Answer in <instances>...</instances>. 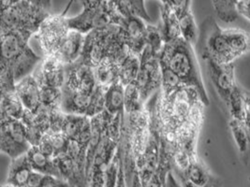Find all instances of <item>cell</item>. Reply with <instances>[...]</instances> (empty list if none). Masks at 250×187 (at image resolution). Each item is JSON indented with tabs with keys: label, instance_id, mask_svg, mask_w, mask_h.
<instances>
[{
	"label": "cell",
	"instance_id": "cell-12",
	"mask_svg": "<svg viewBox=\"0 0 250 187\" xmlns=\"http://www.w3.org/2000/svg\"><path fill=\"white\" fill-rule=\"evenodd\" d=\"M33 76L40 86L62 89L66 80V65L55 56H44Z\"/></svg>",
	"mask_w": 250,
	"mask_h": 187
},
{
	"label": "cell",
	"instance_id": "cell-34",
	"mask_svg": "<svg viewBox=\"0 0 250 187\" xmlns=\"http://www.w3.org/2000/svg\"><path fill=\"white\" fill-rule=\"evenodd\" d=\"M146 103L143 101L136 82H131L125 87V112H131L140 111L145 108Z\"/></svg>",
	"mask_w": 250,
	"mask_h": 187
},
{
	"label": "cell",
	"instance_id": "cell-28",
	"mask_svg": "<svg viewBox=\"0 0 250 187\" xmlns=\"http://www.w3.org/2000/svg\"><path fill=\"white\" fill-rule=\"evenodd\" d=\"M229 127L239 152L243 155H248L250 152V138L244 123L239 120L230 119Z\"/></svg>",
	"mask_w": 250,
	"mask_h": 187
},
{
	"label": "cell",
	"instance_id": "cell-26",
	"mask_svg": "<svg viewBox=\"0 0 250 187\" xmlns=\"http://www.w3.org/2000/svg\"><path fill=\"white\" fill-rule=\"evenodd\" d=\"M140 56L128 52L125 57L120 61L119 70V82L124 86L135 82L140 70Z\"/></svg>",
	"mask_w": 250,
	"mask_h": 187
},
{
	"label": "cell",
	"instance_id": "cell-6",
	"mask_svg": "<svg viewBox=\"0 0 250 187\" xmlns=\"http://www.w3.org/2000/svg\"><path fill=\"white\" fill-rule=\"evenodd\" d=\"M123 19L124 17L115 10L113 3H100L83 6V12L68 18V23L71 30L86 35L94 29L110 23L122 24Z\"/></svg>",
	"mask_w": 250,
	"mask_h": 187
},
{
	"label": "cell",
	"instance_id": "cell-14",
	"mask_svg": "<svg viewBox=\"0 0 250 187\" xmlns=\"http://www.w3.org/2000/svg\"><path fill=\"white\" fill-rule=\"evenodd\" d=\"M60 178L71 187H88L85 171L68 153H63L55 158Z\"/></svg>",
	"mask_w": 250,
	"mask_h": 187
},
{
	"label": "cell",
	"instance_id": "cell-2",
	"mask_svg": "<svg viewBox=\"0 0 250 187\" xmlns=\"http://www.w3.org/2000/svg\"><path fill=\"white\" fill-rule=\"evenodd\" d=\"M127 53L124 27L118 23H110L85 35L78 62L94 69L103 59L112 57L121 61Z\"/></svg>",
	"mask_w": 250,
	"mask_h": 187
},
{
	"label": "cell",
	"instance_id": "cell-40",
	"mask_svg": "<svg viewBox=\"0 0 250 187\" xmlns=\"http://www.w3.org/2000/svg\"><path fill=\"white\" fill-rule=\"evenodd\" d=\"M178 181H179V180H178ZM179 182L181 183L183 187H222L221 181H220L217 177L214 175L212 176V178L210 179V181H209L205 186H203V187H196V186H194L192 184H190L189 182L185 181V180L179 181Z\"/></svg>",
	"mask_w": 250,
	"mask_h": 187
},
{
	"label": "cell",
	"instance_id": "cell-19",
	"mask_svg": "<svg viewBox=\"0 0 250 187\" xmlns=\"http://www.w3.org/2000/svg\"><path fill=\"white\" fill-rule=\"evenodd\" d=\"M160 13L161 23L159 24V28L164 43L182 37L178 17L171 8L166 4H162V6H160Z\"/></svg>",
	"mask_w": 250,
	"mask_h": 187
},
{
	"label": "cell",
	"instance_id": "cell-24",
	"mask_svg": "<svg viewBox=\"0 0 250 187\" xmlns=\"http://www.w3.org/2000/svg\"><path fill=\"white\" fill-rule=\"evenodd\" d=\"M230 49L236 59L250 52V35L241 29H224Z\"/></svg>",
	"mask_w": 250,
	"mask_h": 187
},
{
	"label": "cell",
	"instance_id": "cell-16",
	"mask_svg": "<svg viewBox=\"0 0 250 187\" xmlns=\"http://www.w3.org/2000/svg\"><path fill=\"white\" fill-rule=\"evenodd\" d=\"M84 41L85 35L70 29L66 38L54 56L66 66L73 64L81 57Z\"/></svg>",
	"mask_w": 250,
	"mask_h": 187
},
{
	"label": "cell",
	"instance_id": "cell-45",
	"mask_svg": "<svg viewBox=\"0 0 250 187\" xmlns=\"http://www.w3.org/2000/svg\"><path fill=\"white\" fill-rule=\"evenodd\" d=\"M1 187H13V186H12V185H9V184H4V185H2L1 186Z\"/></svg>",
	"mask_w": 250,
	"mask_h": 187
},
{
	"label": "cell",
	"instance_id": "cell-11",
	"mask_svg": "<svg viewBox=\"0 0 250 187\" xmlns=\"http://www.w3.org/2000/svg\"><path fill=\"white\" fill-rule=\"evenodd\" d=\"M207 72L221 101L228 106L230 94L236 86L234 79V63L222 64L209 56H202Z\"/></svg>",
	"mask_w": 250,
	"mask_h": 187
},
{
	"label": "cell",
	"instance_id": "cell-36",
	"mask_svg": "<svg viewBox=\"0 0 250 187\" xmlns=\"http://www.w3.org/2000/svg\"><path fill=\"white\" fill-rule=\"evenodd\" d=\"M45 135L54 147L55 158L60 154L67 152L69 139L63 132H48Z\"/></svg>",
	"mask_w": 250,
	"mask_h": 187
},
{
	"label": "cell",
	"instance_id": "cell-7",
	"mask_svg": "<svg viewBox=\"0 0 250 187\" xmlns=\"http://www.w3.org/2000/svg\"><path fill=\"white\" fill-rule=\"evenodd\" d=\"M202 56H209L222 64L234 63L236 59L228 42L224 29L220 28L213 17L202 23L199 35Z\"/></svg>",
	"mask_w": 250,
	"mask_h": 187
},
{
	"label": "cell",
	"instance_id": "cell-39",
	"mask_svg": "<svg viewBox=\"0 0 250 187\" xmlns=\"http://www.w3.org/2000/svg\"><path fill=\"white\" fill-rule=\"evenodd\" d=\"M237 12L239 15L250 22V0H240L237 4Z\"/></svg>",
	"mask_w": 250,
	"mask_h": 187
},
{
	"label": "cell",
	"instance_id": "cell-3",
	"mask_svg": "<svg viewBox=\"0 0 250 187\" xmlns=\"http://www.w3.org/2000/svg\"><path fill=\"white\" fill-rule=\"evenodd\" d=\"M30 37L15 30L0 29V65L12 68L16 82L30 75L43 59L29 46Z\"/></svg>",
	"mask_w": 250,
	"mask_h": 187
},
{
	"label": "cell",
	"instance_id": "cell-1",
	"mask_svg": "<svg viewBox=\"0 0 250 187\" xmlns=\"http://www.w3.org/2000/svg\"><path fill=\"white\" fill-rule=\"evenodd\" d=\"M159 60L177 75L184 85L196 89L206 107L209 105V96L192 44L183 37L164 43Z\"/></svg>",
	"mask_w": 250,
	"mask_h": 187
},
{
	"label": "cell",
	"instance_id": "cell-38",
	"mask_svg": "<svg viewBox=\"0 0 250 187\" xmlns=\"http://www.w3.org/2000/svg\"><path fill=\"white\" fill-rule=\"evenodd\" d=\"M114 0H69L68 1V5L66 6L64 12H62L61 14L63 16H65L67 14L68 10L70 9V7L75 3V2H81L83 4V6L85 5H89V4H100V3H112Z\"/></svg>",
	"mask_w": 250,
	"mask_h": 187
},
{
	"label": "cell",
	"instance_id": "cell-15",
	"mask_svg": "<svg viewBox=\"0 0 250 187\" xmlns=\"http://www.w3.org/2000/svg\"><path fill=\"white\" fill-rule=\"evenodd\" d=\"M15 91L25 111L36 113L42 108L41 87L33 74L24 77L16 83Z\"/></svg>",
	"mask_w": 250,
	"mask_h": 187
},
{
	"label": "cell",
	"instance_id": "cell-42",
	"mask_svg": "<svg viewBox=\"0 0 250 187\" xmlns=\"http://www.w3.org/2000/svg\"><path fill=\"white\" fill-rule=\"evenodd\" d=\"M164 187H183V186L176 178V176L174 175V173L171 170L167 175Z\"/></svg>",
	"mask_w": 250,
	"mask_h": 187
},
{
	"label": "cell",
	"instance_id": "cell-9",
	"mask_svg": "<svg viewBox=\"0 0 250 187\" xmlns=\"http://www.w3.org/2000/svg\"><path fill=\"white\" fill-rule=\"evenodd\" d=\"M69 31L67 17L62 14L49 15L34 35L43 56H54Z\"/></svg>",
	"mask_w": 250,
	"mask_h": 187
},
{
	"label": "cell",
	"instance_id": "cell-37",
	"mask_svg": "<svg viewBox=\"0 0 250 187\" xmlns=\"http://www.w3.org/2000/svg\"><path fill=\"white\" fill-rule=\"evenodd\" d=\"M59 178L55 176L46 175L43 173H40L33 171L29 178L26 187H47L54 183H56Z\"/></svg>",
	"mask_w": 250,
	"mask_h": 187
},
{
	"label": "cell",
	"instance_id": "cell-17",
	"mask_svg": "<svg viewBox=\"0 0 250 187\" xmlns=\"http://www.w3.org/2000/svg\"><path fill=\"white\" fill-rule=\"evenodd\" d=\"M33 171L26 153L11 159L6 184L13 187H26Z\"/></svg>",
	"mask_w": 250,
	"mask_h": 187
},
{
	"label": "cell",
	"instance_id": "cell-27",
	"mask_svg": "<svg viewBox=\"0 0 250 187\" xmlns=\"http://www.w3.org/2000/svg\"><path fill=\"white\" fill-rule=\"evenodd\" d=\"M91 124V118L77 114H66L64 117L62 132L69 140L76 139Z\"/></svg>",
	"mask_w": 250,
	"mask_h": 187
},
{
	"label": "cell",
	"instance_id": "cell-4",
	"mask_svg": "<svg viewBox=\"0 0 250 187\" xmlns=\"http://www.w3.org/2000/svg\"><path fill=\"white\" fill-rule=\"evenodd\" d=\"M150 138V117L147 107L125 112L123 131L124 165L128 186H131L137 162L143 157Z\"/></svg>",
	"mask_w": 250,
	"mask_h": 187
},
{
	"label": "cell",
	"instance_id": "cell-43",
	"mask_svg": "<svg viewBox=\"0 0 250 187\" xmlns=\"http://www.w3.org/2000/svg\"><path fill=\"white\" fill-rule=\"evenodd\" d=\"M28 3H31L35 6L44 9L46 11H49L52 6V0H24Z\"/></svg>",
	"mask_w": 250,
	"mask_h": 187
},
{
	"label": "cell",
	"instance_id": "cell-22",
	"mask_svg": "<svg viewBox=\"0 0 250 187\" xmlns=\"http://www.w3.org/2000/svg\"><path fill=\"white\" fill-rule=\"evenodd\" d=\"M174 175L176 176L179 181H188L196 187L205 186L213 176L205 163L200 160V158L195 159L189 164L184 172Z\"/></svg>",
	"mask_w": 250,
	"mask_h": 187
},
{
	"label": "cell",
	"instance_id": "cell-20",
	"mask_svg": "<svg viewBox=\"0 0 250 187\" xmlns=\"http://www.w3.org/2000/svg\"><path fill=\"white\" fill-rule=\"evenodd\" d=\"M26 154L34 171L61 179L55 158L43 153L38 146H31Z\"/></svg>",
	"mask_w": 250,
	"mask_h": 187
},
{
	"label": "cell",
	"instance_id": "cell-41",
	"mask_svg": "<svg viewBox=\"0 0 250 187\" xmlns=\"http://www.w3.org/2000/svg\"><path fill=\"white\" fill-rule=\"evenodd\" d=\"M116 187H128L127 182H126V177H125L124 153H123L122 158H121V163H120V168H119V174H118V180H117Z\"/></svg>",
	"mask_w": 250,
	"mask_h": 187
},
{
	"label": "cell",
	"instance_id": "cell-8",
	"mask_svg": "<svg viewBox=\"0 0 250 187\" xmlns=\"http://www.w3.org/2000/svg\"><path fill=\"white\" fill-rule=\"evenodd\" d=\"M0 149L11 159L28 152L32 146L28 140L26 128L21 120L0 116Z\"/></svg>",
	"mask_w": 250,
	"mask_h": 187
},
{
	"label": "cell",
	"instance_id": "cell-46",
	"mask_svg": "<svg viewBox=\"0 0 250 187\" xmlns=\"http://www.w3.org/2000/svg\"><path fill=\"white\" fill-rule=\"evenodd\" d=\"M160 1H161V2H162V4H163V3H165V2H166V0H160Z\"/></svg>",
	"mask_w": 250,
	"mask_h": 187
},
{
	"label": "cell",
	"instance_id": "cell-33",
	"mask_svg": "<svg viewBox=\"0 0 250 187\" xmlns=\"http://www.w3.org/2000/svg\"><path fill=\"white\" fill-rule=\"evenodd\" d=\"M160 66H161V72H162L161 94L162 96L166 97L184 84L180 81V79L177 77V75L169 67H167V65H165L163 62L160 61Z\"/></svg>",
	"mask_w": 250,
	"mask_h": 187
},
{
	"label": "cell",
	"instance_id": "cell-29",
	"mask_svg": "<svg viewBox=\"0 0 250 187\" xmlns=\"http://www.w3.org/2000/svg\"><path fill=\"white\" fill-rule=\"evenodd\" d=\"M240 0H212L217 18L224 23H233L238 18L237 4Z\"/></svg>",
	"mask_w": 250,
	"mask_h": 187
},
{
	"label": "cell",
	"instance_id": "cell-23",
	"mask_svg": "<svg viewBox=\"0 0 250 187\" xmlns=\"http://www.w3.org/2000/svg\"><path fill=\"white\" fill-rule=\"evenodd\" d=\"M24 111L25 109L15 90L1 94L0 116L11 117L13 119L22 120Z\"/></svg>",
	"mask_w": 250,
	"mask_h": 187
},
{
	"label": "cell",
	"instance_id": "cell-30",
	"mask_svg": "<svg viewBox=\"0 0 250 187\" xmlns=\"http://www.w3.org/2000/svg\"><path fill=\"white\" fill-rule=\"evenodd\" d=\"M177 17L180 23V29H181L183 38L194 46V44H196V42L199 39L200 31L195 22L191 10L184 12L183 14Z\"/></svg>",
	"mask_w": 250,
	"mask_h": 187
},
{
	"label": "cell",
	"instance_id": "cell-35",
	"mask_svg": "<svg viewBox=\"0 0 250 187\" xmlns=\"http://www.w3.org/2000/svg\"><path fill=\"white\" fill-rule=\"evenodd\" d=\"M147 35H146V45L153 54L160 56L161 51L164 46V40L159 30V26H155L153 24L148 23Z\"/></svg>",
	"mask_w": 250,
	"mask_h": 187
},
{
	"label": "cell",
	"instance_id": "cell-18",
	"mask_svg": "<svg viewBox=\"0 0 250 187\" xmlns=\"http://www.w3.org/2000/svg\"><path fill=\"white\" fill-rule=\"evenodd\" d=\"M93 70L98 85L106 91L114 82L119 81L120 61L107 57Z\"/></svg>",
	"mask_w": 250,
	"mask_h": 187
},
{
	"label": "cell",
	"instance_id": "cell-13",
	"mask_svg": "<svg viewBox=\"0 0 250 187\" xmlns=\"http://www.w3.org/2000/svg\"><path fill=\"white\" fill-rule=\"evenodd\" d=\"M140 17L132 16L123 20L122 26L125 30V45L131 54L140 56L146 45L147 24Z\"/></svg>",
	"mask_w": 250,
	"mask_h": 187
},
{
	"label": "cell",
	"instance_id": "cell-31",
	"mask_svg": "<svg viewBox=\"0 0 250 187\" xmlns=\"http://www.w3.org/2000/svg\"><path fill=\"white\" fill-rule=\"evenodd\" d=\"M227 108L230 119L243 122L246 110V92H244L237 84L230 94Z\"/></svg>",
	"mask_w": 250,
	"mask_h": 187
},
{
	"label": "cell",
	"instance_id": "cell-44",
	"mask_svg": "<svg viewBox=\"0 0 250 187\" xmlns=\"http://www.w3.org/2000/svg\"><path fill=\"white\" fill-rule=\"evenodd\" d=\"M47 187H69V186H68V183H66L65 181L58 179L56 183H54L53 185Z\"/></svg>",
	"mask_w": 250,
	"mask_h": 187
},
{
	"label": "cell",
	"instance_id": "cell-32",
	"mask_svg": "<svg viewBox=\"0 0 250 187\" xmlns=\"http://www.w3.org/2000/svg\"><path fill=\"white\" fill-rule=\"evenodd\" d=\"M41 87V96H42V107L46 110L53 112L61 110L62 103V89L40 86Z\"/></svg>",
	"mask_w": 250,
	"mask_h": 187
},
{
	"label": "cell",
	"instance_id": "cell-10",
	"mask_svg": "<svg viewBox=\"0 0 250 187\" xmlns=\"http://www.w3.org/2000/svg\"><path fill=\"white\" fill-rule=\"evenodd\" d=\"M159 56L146 47L140 56L141 65L135 82L145 103L161 88L162 72Z\"/></svg>",
	"mask_w": 250,
	"mask_h": 187
},
{
	"label": "cell",
	"instance_id": "cell-5",
	"mask_svg": "<svg viewBox=\"0 0 250 187\" xmlns=\"http://www.w3.org/2000/svg\"><path fill=\"white\" fill-rule=\"evenodd\" d=\"M50 14L24 0L1 4L0 29H11L32 37Z\"/></svg>",
	"mask_w": 250,
	"mask_h": 187
},
{
	"label": "cell",
	"instance_id": "cell-25",
	"mask_svg": "<svg viewBox=\"0 0 250 187\" xmlns=\"http://www.w3.org/2000/svg\"><path fill=\"white\" fill-rule=\"evenodd\" d=\"M112 3L115 10L125 18L137 16L146 22L151 21L145 7V0H114Z\"/></svg>",
	"mask_w": 250,
	"mask_h": 187
},
{
	"label": "cell",
	"instance_id": "cell-21",
	"mask_svg": "<svg viewBox=\"0 0 250 187\" xmlns=\"http://www.w3.org/2000/svg\"><path fill=\"white\" fill-rule=\"evenodd\" d=\"M105 111L112 115H125V86L121 82H114L104 95Z\"/></svg>",
	"mask_w": 250,
	"mask_h": 187
}]
</instances>
